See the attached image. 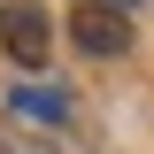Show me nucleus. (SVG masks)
Listing matches in <instances>:
<instances>
[{"label":"nucleus","instance_id":"f257e3e1","mask_svg":"<svg viewBox=\"0 0 154 154\" xmlns=\"http://www.w3.org/2000/svg\"><path fill=\"white\" fill-rule=\"evenodd\" d=\"M69 38L77 46H85V54H123V46H131V16H123V8H108V0H77V16H69Z\"/></svg>","mask_w":154,"mask_h":154},{"label":"nucleus","instance_id":"f03ea898","mask_svg":"<svg viewBox=\"0 0 154 154\" xmlns=\"http://www.w3.org/2000/svg\"><path fill=\"white\" fill-rule=\"evenodd\" d=\"M0 46L16 54L23 69H38V62H46V46H54L46 8H38V0H8V8H0Z\"/></svg>","mask_w":154,"mask_h":154},{"label":"nucleus","instance_id":"7ed1b4c3","mask_svg":"<svg viewBox=\"0 0 154 154\" xmlns=\"http://www.w3.org/2000/svg\"><path fill=\"white\" fill-rule=\"evenodd\" d=\"M0 154H8V146H0Z\"/></svg>","mask_w":154,"mask_h":154}]
</instances>
